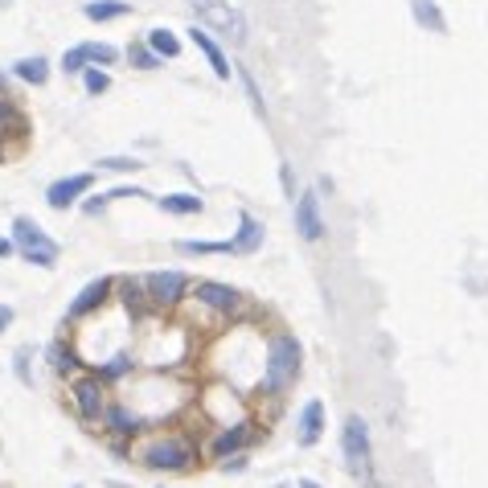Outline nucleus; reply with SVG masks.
Wrapping results in <instances>:
<instances>
[{
    "instance_id": "f257e3e1",
    "label": "nucleus",
    "mask_w": 488,
    "mask_h": 488,
    "mask_svg": "<svg viewBox=\"0 0 488 488\" xmlns=\"http://www.w3.org/2000/svg\"><path fill=\"white\" fill-rule=\"evenodd\" d=\"M132 460L160 476H185L201 463V443L189 431H144L140 443H132Z\"/></svg>"
},
{
    "instance_id": "f03ea898",
    "label": "nucleus",
    "mask_w": 488,
    "mask_h": 488,
    "mask_svg": "<svg viewBox=\"0 0 488 488\" xmlns=\"http://www.w3.org/2000/svg\"><path fill=\"white\" fill-rule=\"evenodd\" d=\"M304 373V345L291 332H271L263 345V373H259V394L280 402Z\"/></svg>"
},
{
    "instance_id": "7ed1b4c3",
    "label": "nucleus",
    "mask_w": 488,
    "mask_h": 488,
    "mask_svg": "<svg viewBox=\"0 0 488 488\" xmlns=\"http://www.w3.org/2000/svg\"><path fill=\"white\" fill-rule=\"evenodd\" d=\"M341 455L353 480H361L365 488H381L378 472H373V443H370V422L361 414H345L341 422Z\"/></svg>"
},
{
    "instance_id": "20e7f679",
    "label": "nucleus",
    "mask_w": 488,
    "mask_h": 488,
    "mask_svg": "<svg viewBox=\"0 0 488 488\" xmlns=\"http://www.w3.org/2000/svg\"><path fill=\"white\" fill-rule=\"evenodd\" d=\"M185 304H193L198 312H206L209 324H214L218 332H226V324L247 308V296H242L239 288H230V283H222V280H193V291H189Z\"/></svg>"
},
{
    "instance_id": "39448f33",
    "label": "nucleus",
    "mask_w": 488,
    "mask_h": 488,
    "mask_svg": "<svg viewBox=\"0 0 488 488\" xmlns=\"http://www.w3.org/2000/svg\"><path fill=\"white\" fill-rule=\"evenodd\" d=\"M189 9H193V17H198L201 29H209L214 37L230 42L234 50H242V46L250 42L247 17H242V9H234L230 0H189Z\"/></svg>"
},
{
    "instance_id": "423d86ee",
    "label": "nucleus",
    "mask_w": 488,
    "mask_h": 488,
    "mask_svg": "<svg viewBox=\"0 0 488 488\" xmlns=\"http://www.w3.org/2000/svg\"><path fill=\"white\" fill-rule=\"evenodd\" d=\"M107 402H111V386L95 370H83L78 378H70V406H75L78 422H83L86 431L103 427V411H107Z\"/></svg>"
},
{
    "instance_id": "0eeeda50",
    "label": "nucleus",
    "mask_w": 488,
    "mask_h": 488,
    "mask_svg": "<svg viewBox=\"0 0 488 488\" xmlns=\"http://www.w3.org/2000/svg\"><path fill=\"white\" fill-rule=\"evenodd\" d=\"M9 239H13V247H17V255L25 259V263L42 267V271H54V267H58L62 247L34 222V218H25V214L13 218V234H9Z\"/></svg>"
},
{
    "instance_id": "6e6552de",
    "label": "nucleus",
    "mask_w": 488,
    "mask_h": 488,
    "mask_svg": "<svg viewBox=\"0 0 488 488\" xmlns=\"http://www.w3.org/2000/svg\"><path fill=\"white\" fill-rule=\"evenodd\" d=\"M144 291H148L152 312L173 316V312H181L185 300H189L193 275L177 271V267H168V271H148V275H144Z\"/></svg>"
},
{
    "instance_id": "1a4fd4ad",
    "label": "nucleus",
    "mask_w": 488,
    "mask_h": 488,
    "mask_svg": "<svg viewBox=\"0 0 488 488\" xmlns=\"http://www.w3.org/2000/svg\"><path fill=\"white\" fill-rule=\"evenodd\" d=\"M263 435V427H259V419H234V422H222V427L214 431V435L201 443V460H214V463H222V460H230V455H239V452H250V443Z\"/></svg>"
},
{
    "instance_id": "9d476101",
    "label": "nucleus",
    "mask_w": 488,
    "mask_h": 488,
    "mask_svg": "<svg viewBox=\"0 0 488 488\" xmlns=\"http://www.w3.org/2000/svg\"><path fill=\"white\" fill-rule=\"evenodd\" d=\"M116 300V275H99V280H91L83 291H78L75 300H70V312H66V324H78V320H91V316H99L103 308Z\"/></svg>"
},
{
    "instance_id": "9b49d317",
    "label": "nucleus",
    "mask_w": 488,
    "mask_h": 488,
    "mask_svg": "<svg viewBox=\"0 0 488 488\" xmlns=\"http://www.w3.org/2000/svg\"><path fill=\"white\" fill-rule=\"evenodd\" d=\"M62 337H54L50 341V349H46V361H50V370H54V378H78V373L83 370H91V361H86L83 357V349L75 345V337H70V329H75V324H66L62 320Z\"/></svg>"
},
{
    "instance_id": "f8f14e48",
    "label": "nucleus",
    "mask_w": 488,
    "mask_h": 488,
    "mask_svg": "<svg viewBox=\"0 0 488 488\" xmlns=\"http://www.w3.org/2000/svg\"><path fill=\"white\" fill-rule=\"evenodd\" d=\"M152 422L144 419L140 411H132V402H124V398H111L107 411H103V427L107 431V439H127V443H136V439L148 431Z\"/></svg>"
},
{
    "instance_id": "ddd939ff",
    "label": "nucleus",
    "mask_w": 488,
    "mask_h": 488,
    "mask_svg": "<svg viewBox=\"0 0 488 488\" xmlns=\"http://www.w3.org/2000/svg\"><path fill=\"white\" fill-rule=\"evenodd\" d=\"M291 218H296V234L304 242H320L324 239V209H320V193L316 189H304L296 193V201H291Z\"/></svg>"
},
{
    "instance_id": "4468645a",
    "label": "nucleus",
    "mask_w": 488,
    "mask_h": 488,
    "mask_svg": "<svg viewBox=\"0 0 488 488\" xmlns=\"http://www.w3.org/2000/svg\"><path fill=\"white\" fill-rule=\"evenodd\" d=\"M29 136H34V124H29L25 107L13 95H0V140L9 144L13 152H21L29 144Z\"/></svg>"
},
{
    "instance_id": "2eb2a0df",
    "label": "nucleus",
    "mask_w": 488,
    "mask_h": 488,
    "mask_svg": "<svg viewBox=\"0 0 488 488\" xmlns=\"http://www.w3.org/2000/svg\"><path fill=\"white\" fill-rule=\"evenodd\" d=\"M95 189V173H70L62 177V181H54L50 189H46V206L58 209V214H66V209L83 206V198Z\"/></svg>"
},
{
    "instance_id": "dca6fc26",
    "label": "nucleus",
    "mask_w": 488,
    "mask_h": 488,
    "mask_svg": "<svg viewBox=\"0 0 488 488\" xmlns=\"http://www.w3.org/2000/svg\"><path fill=\"white\" fill-rule=\"evenodd\" d=\"M185 34H189V42L198 46V54H201V58L209 62V70H214V78H222V83H230L234 66H230V54L222 50V42H218V37L209 34V29H201L198 21H193V25L185 29Z\"/></svg>"
},
{
    "instance_id": "f3484780",
    "label": "nucleus",
    "mask_w": 488,
    "mask_h": 488,
    "mask_svg": "<svg viewBox=\"0 0 488 488\" xmlns=\"http://www.w3.org/2000/svg\"><path fill=\"white\" fill-rule=\"evenodd\" d=\"M296 439L300 447H316L324 439V427H329V414H324V402L320 398H308L304 406H300V419H296Z\"/></svg>"
},
{
    "instance_id": "a211bd4d",
    "label": "nucleus",
    "mask_w": 488,
    "mask_h": 488,
    "mask_svg": "<svg viewBox=\"0 0 488 488\" xmlns=\"http://www.w3.org/2000/svg\"><path fill=\"white\" fill-rule=\"evenodd\" d=\"M116 300L132 312V320H144L152 312L148 291H144V275H116Z\"/></svg>"
},
{
    "instance_id": "6ab92c4d",
    "label": "nucleus",
    "mask_w": 488,
    "mask_h": 488,
    "mask_svg": "<svg viewBox=\"0 0 488 488\" xmlns=\"http://www.w3.org/2000/svg\"><path fill=\"white\" fill-rule=\"evenodd\" d=\"M234 242V255H255L263 250V222H259L250 209H239V230L230 234Z\"/></svg>"
},
{
    "instance_id": "aec40b11",
    "label": "nucleus",
    "mask_w": 488,
    "mask_h": 488,
    "mask_svg": "<svg viewBox=\"0 0 488 488\" xmlns=\"http://www.w3.org/2000/svg\"><path fill=\"white\" fill-rule=\"evenodd\" d=\"M83 17L95 21V25H107V21H124L132 17V0H86Z\"/></svg>"
},
{
    "instance_id": "412c9836",
    "label": "nucleus",
    "mask_w": 488,
    "mask_h": 488,
    "mask_svg": "<svg viewBox=\"0 0 488 488\" xmlns=\"http://www.w3.org/2000/svg\"><path fill=\"white\" fill-rule=\"evenodd\" d=\"M157 201L165 214H173V218H198V214H206V201L198 198V193H165V198H152Z\"/></svg>"
},
{
    "instance_id": "4be33fe9",
    "label": "nucleus",
    "mask_w": 488,
    "mask_h": 488,
    "mask_svg": "<svg viewBox=\"0 0 488 488\" xmlns=\"http://www.w3.org/2000/svg\"><path fill=\"white\" fill-rule=\"evenodd\" d=\"M50 75H54V66L42 58V54L13 62V78H17V83H25V86H46V83H50Z\"/></svg>"
},
{
    "instance_id": "5701e85b",
    "label": "nucleus",
    "mask_w": 488,
    "mask_h": 488,
    "mask_svg": "<svg viewBox=\"0 0 488 488\" xmlns=\"http://www.w3.org/2000/svg\"><path fill=\"white\" fill-rule=\"evenodd\" d=\"M95 373H99L107 386H116V381H124V378H132L136 373V357L127 353V349H119V353L107 357V361H95Z\"/></svg>"
},
{
    "instance_id": "b1692460",
    "label": "nucleus",
    "mask_w": 488,
    "mask_h": 488,
    "mask_svg": "<svg viewBox=\"0 0 488 488\" xmlns=\"http://www.w3.org/2000/svg\"><path fill=\"white\" fill-rule=\"evenodd\" d=\"M411 17L419 29H427V34H447V17L443 9H439V0H411Z\"/></svg>"
},
{
    "instance_id": "393cba45",
    "label": "nucleus",
    "mask_w": 488,
    "mask_h": 488,
    "mask_svg": "<svg viewBox=\"0 0 488 488\" xmlns=\"http://www.w3.org/2000/svg\"><path fill=\"white\" fill-rule=\"evenodd\" d=\"M144 46H148L152 54H160V58L165 62H173V58H181V37L173 34V29H165V25H157V29H148V34H144Z\"/></svg>"
},
{
    "instance_id": "a878e982",
    "label": "nucleus",
    "mask_w": 488,
    "mask_h": 488,
    "mask_svg": "<svg viewBox=\"0 0 488 488\" xmlns=\"http://www.w3.org/2000/svg\"><path fill=\"white\" fill-rule=\"evenodd\" d=\"M91 66V42H78V46H70L66 54H62V62H58V70L62 75H83V70Z\"/></svg>"
},
{
    "instance_id": "bb28decb",
    "label": "nucleus",
    "mask_w": 488,
    "mask_h": 488,
    "mask_svg": "<svg viewBox=\"0 0 488 488\" xmlns=\"http://www.w3.org/2000/svg\"><path fill=\"white\" fill-rule=\"evenodd\" d=\"M234 75H239V83L247 86V99H250V107H255V116H263V119H267L263 91H259V83H255V75H250V66H242V62H234Z\"/></svg>"
},
{
    "instance_id": "cd10ccee",
    "label": "nucleus",
    "mask_w": 488,
    "mask_h": 488,
    "mask_svg": "<svg viewBox=\"0 0 488 488\" xmlns=\"http://www.w3.org/2000/svg\"><path fill=\"white\" fill-rule=\"evenodd\" d=\"M78 78H83V91L91 95V99H99V95H107V91H111V75H107L103 66H86Z\"/></svg>"
},
{
    "instance_id": "c85d7f7f",
    "label": "nucleus",
    "mask_w": 488,
    "mask_h": 488,
    "mask_svg": "<svg viewBox=\"0 0 488 488\" xmlns=\"http://www.w3.org/2000/svg\"><path fill=\"white\" fill-rule=\"evenodd\" d=\"M127 62H132L136 70H160V66H165V58H160V54H152L144 42L127 46Z\"/></svg>"
},
{
    "instance_id": "c756f323",
    "label": "nucleus",
    "mask_w": 488,
    "mask_h": 488,
    "mask_svg": "<svg viewBox=\"0 0 488 488\" xmlns=\"http://www.w3.org/2000/svg\"><path fill=\"white\" fill-rule=\"evenodd\" d=\"M95 165H99L103 173H140V168H148L140 157H99Z\"/></svg>"
},
{
    "instance_id": "7c9ffc66",
    "label": "nucleus",
    "mask_w": 488,
    "mask_h": 488,
    "mask_svg": "<svg viewBox=\"0 0 488 488\" xmlns=\"http://www.w3.org/2000/svg\"><path fill=\"white\" fill-rule=\"evenodd\" d=\"M119 58H124V54H119L111 42H91V66H103V70H107V66H116Z\"/></svg>"
},
{
    "instance_id": "2f4dec72",
    "label": "nucleus",
    "mask_w": 488,
    "mask_h": 488,
    "mask_svg": "<svg viewBox=\"0 0 488 488\" xmlns=\"http://www.w3.org/2000/svg\"><path fill=\"white\" fill-rule=\"evenodd\" d=\"M13 373H17L21 386H34V373H29V349H17V353H13Z\"/></svg>"
},
{
    "instance_id": "473e14b6",
    "label": "nucleus",
    "mask_w": 488,
    "mask_h": 488,
    "mask_svg": "<svg viewBox=\"0 0 488 488\" xmlns=\"http://www.w3.org/2000/svg\"><path fill=\"white\" fill-rule=\"evenodd\" d=\"M107 206H111V198H107V193H86V201H83V214H86V218H99Z\"/></svg>"
},
{
    "instance_id": "72a5a7b5",
    "label": "nucleus",
    "mask_w": 488,
    "mask_h": 488,
    "mask_svg": "<svg viewBox=\"0 0 488 488\" xmlns=\"http://www.w3.org/2000/svg\"><path fill=\"white\" fill-rule=\"evenodd\" d=\"M247 463H250V455H247V452H239V455H230V460H222L218 468H222L226 476H230V472H247Z\"/></svg>"
},
{
    "instance_id": "f704fd0d",
    "label": "nucleus",
    "mask_w": 488,
    "mask_h": 488,
    "mask_svg": "<svg viewBox=\"0 0 488 488\" xmlns=\"http://www.w3.org/2000/svg\"><path fill=\"white\" fill-rule=\"evenodd\" d=\"M13 320H17V312H13V304H0V332H9Z\"/></svg>"
},
{
    "instance_id": "c9c22d12",
    "label": "nucleus",
    "mask_w": 488,
    "mask_h": 488,
    "mask_svg": "<svg viewBox=\"0 0 488 488\" xmlns=\"http://www.w3.org/2000/svg\"><path fill=\"white\" fill-rule=\"evenodd\" d=\"M17 255V247H13V239H0V259H13Z\"/></svg>"
},
{
    "instance_id": "e433bc0d",
    "label": "nucleus",
    "mask_w": 488,
    "mask_h": 488,
    "mask_svg": "<svg viewBox=\"0 0 488 488\" xmlns=\"http://www.w3.org/2000/svg\"><path fill=\"white\" fill-rule=\"evenodd\" d=\"M0 95H13V75H5V70H0Z\"/></svg>"
},
{
    "instance_id": "4c0bfd02",
    "label": "nucleus",
    "mask_w": 488,
    "mask_h": 488,
    "mask_svg": "<svg viewBox=\"0 0 488 488\" xmlns=\"http://www.w3.org/2000/svg\"><path fill=\"white\" fill-rule=\"evenodd\" d=\"M13 157H17V152H13V148H9V144L0 140V165H9V160H13Z\"/></svg>"
},
{
    "instance_id": "58836bf2",
    "label": "nucleus",
    "mask_w": 488,
    "mask_h": 488,
    "mask_svg": "<svg viewBox=\"0 0 488 488\" xmlns=\"http://www.w3.org/2000/svg\"><path fill=\"white\" fill-rule=\"evenodd\" d=\"M296 488H324L320 480H312V476H304V480H296Z\"/></svg>"
},
{
    "instance_id": "ea45409f",
    "label": "nucleus",
    "mask_w": 488,
    "mask_h": 488,
    "mask_svg": "<svg viewBox=\"0 0 488 488\" xmlns=\"http://www.w3.org/2000/svg\"><path fill=\"white\" fill-rule=\"evenodd\" d=\"M0 5H9V0H0Z\"/></svg>"
},
{
    "instance_id": "a19ab883",
    "label": "nucleus",
    "mask_w": 488,
    "mask_h": 488,
    "mask_svg": "<svg viewBox=\"0 0 488 488\" xmlns=\"http://www.w3.org/2000/svg\"><path fill=\"white\" fill-rule=\"evenodd\" d=\"M280 488H288V484H280Z\"/></svg>"
},
{
    "instance_id": "79ce46f5",
    "label": "nucleus",
    "mask_w": 488,
    "mask_h": 488,
    "mask_svg": "<svg viewBox=\"0 0 488 488\" xmlns=\"http://www.w3.org/2000/svg\"><path fill=\"white\" fill-rule=\"evenodd\" d=\"M75 488H78V484H75Z\"/></svg>"
}]
</instances>
